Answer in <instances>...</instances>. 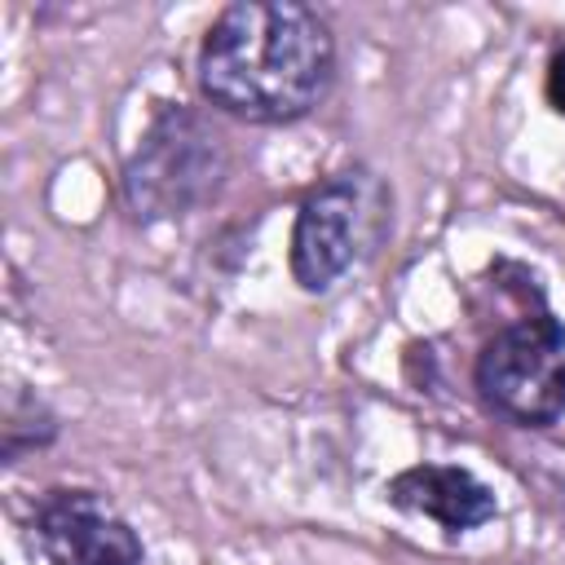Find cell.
Returning <instances> with one entry per match:
<instances>
[{"label": "cell", "instance_id": "obj_7", "mask_svg": "<svg viewBox=\"0 0 565 565\" xmlns=\"http://www.w3.org/2000/svg\"><path fill=\"white\" fill-rule=\"evenodd\" d=\"M547 102L556 115H565V49L552 53V62H547Z\"/></svg>", "mask_w": 565, "mask_h": 565}, {"label": "cell", "instance_id": "obj_3", "mask_svg": "<svg viewBox=\"0 0 565 565\" xmlns=\"http://www.w3.org/2000/svg\"><path fill=\"white\" fill-rule=\"evenodd\" d=\"M216 172H221V137L203 119L172 110L154 124L146 146L132 154L124 185L137 212L172 216L199 203L216 185Z\"/></svg>", "mask_w": 565, "mask_h": 565}, {"label": "cell", "instance_id": "obj_4", "mask_svg": "<svg viewBox=\"0 0 565 565\" xmlns=\"http://www.w3.org/2000/svg\"><path fill=\"white\" fill-rule=\"evenodd\" d=\"M31 539L49 565H141V539L93 490H49L31 512Z\"/></svg>", "mask_w": 565, "mask_h": 565}, {"label": "cell", "instance_id": "obj_1", "mask_svg": "<svg viewBox=\"0 0 565 565\" xmlns=\"http://www.w3.org/2000/svg\"><path fill=\"white\" fill-rule=\"evenodd\" d=\"M335 44L327 22L287 0H243L221 9L199 49V84L212 106L247 124L309 115L331 88Z\"/></svg>", "mask_w": 565, "mask_h": 565}, {"label": "cell", "instance_id": "obj_5", "mask_svg": "<svg viewBox=\"0 0 565 565\" xmlns=\"http://www.w3.org/2000/svg\"><path fill=\"white\" fill-rule=\"evenodd\" d=\"M362 221H366L362 172H340L300 203L291 230V274L305 291H327L353 265Z\"/></svg>", "mask_w": 565, "mask_h": 565}, {"label": "cell", "instance_id": "obj_2", "mask_svg": "<svg viewBox=\"0 0 565 565\" xmlns=\"http://www.w3.org/2000/svg\"><path fill=\"white\" fill-rule=\"evenodd\" d=\"M481 397L516 424L565 415V327L547 313L503 327L477 358Z\"/></svg>", "mask_w": 565, "mask_h": 565}, {"label": "cell", "instance_id": "obj_6", "mask_svg": "<svg viewBox=\"0 0 565 565\" xmlns=\"http://www.w3.org/2000/svg\"><path fill=\"white\" fill-rule=\"evenodd\" d=\"M388 499L415 516L437 521L441 530H472L486 525L494 516V490L486 481H477L468 468H450V463H419L406 468L402 477H393Z\"/></svg>", "mask_w": 565, "mask_h": 565}]
</instances>
